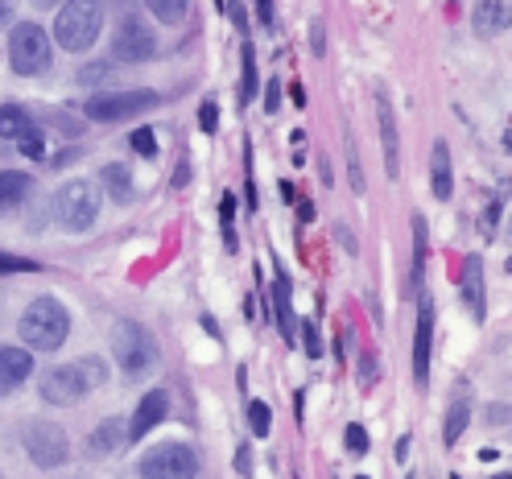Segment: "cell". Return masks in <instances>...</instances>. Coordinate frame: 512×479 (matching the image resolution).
<instances>
[{
	"instance_id": "6da1fadb",
	"label": "cell",
	"mask_w": 512,
	"mask_h": 479,
	"mask_svg": "<svg viewBox=\"0 0 512 479\" xmlns=\"http://www.w3.org/2000/svg\"><path fill=\"white\" fill-rule=\"evenodd\" d=\"M17 331H21L25 347L58 351L62 343H67V335H71V314H67V306H62L58 298H34L25 306Z\"/></svg>"
},
{
	"instance_id": "7a4b0ae2",
	"label": "cell",
	"mask_w": 512,
	"mask_h": 479,
	"mask_svg": "<svg viewBox=\"0 0 512 479\" xmlns=\"http://www.w3.org/2000/svg\"><path fill=\"white\" fill-rule=\"evenodd\" d=\"M100 385H104V364L95 360V356H87L79 364H58V368L42 372L38 393L50 405H71V401L87 397L91 389H100Z\"/></svg>"
},
{
	"instance_id": "3957f363",
	"label": "cell",
	"mask_w": 512,
	"mask_h": 479,
	"mask_svg": "<svg viewBox=\"0 0 512 479\" xmlns=\"http://www.w3.org/2000/svg\"><path fill=\"white\" fill-rule=\"evenodd\" d=\"M104 29V0H62L58 21H54V38L67 54L87 50Z\"/></svg>"
},
{
	"instance_id": "277c9868",
	"label": "cell",
	"mask_w": 512,
	"mask_h": 479,
	"mask_svg": "<svg viewBox=\"0 0 512 479\" xmlns=\"http://www.w3.org/2000/svg\"><path fill=\"white\" fill-rule=\"evenodd\" d=\"M112 356H116L124 376L141 380L157 364V343H153V335L141 323H133V318H120V323L112 327Z\"/></svg>"
},
{
	"instance_id": "5b68a950",
	"label": "cell",
	"mask_w": 512,
	"mask_h": 479,
	"mask_svg": "<svg viewBox=\"0 0 512 479\" xmlns=\"http://www.w3.org/2000/svg\"><path fill=\"white\" fill-rule=\"evenodd\" d=\"M50 62H54V46L46 38V29L38 21H21L13 25V34H9V67L25 79H38L50 71Z\"/></svg>"
},
{
	"instance_id": "8992f818",
	"label": "cell",
	"mask_w": 512,
	"mask_h": 479,
	"mask_svg": "<svg viewBox=\"0 0 512 479\" xmlns=\"http://www.w3.org/2000/svg\"><path fill=\"white\" fill-rule=\"evenodd\" d=\"M54 219H58V228H67V232H87L91 223L100 219V190L83 178H71L67 186H58Z\"/></svg>"
},
{
	"instance_id": "52a82bcc",
	"label": "cell",
	"mask_w": 512,
	"mask_h": 479,
	"mask_svg": "<svg viewBox=\"0 0 512 479\" xmlns=\"http://www.w3.org/2000/svg\"><path fill=\"white\" fill-rule=\"evenodd\" d=\"M162 104V95L149 91V87H137V91H100L95 100H87L83 116L95 120V124H116V120H128L137 112H149Z\"/></svg>"
},
{
	"instance_id": "ba28073f",
	"label": "cell",
	"mask_w": 512,
	"mask_h": 479,
	"mask_svg": "<svg viewBox=\"0 0 512 479\" xmlns=\"http://www.w3.org/2000/svg\"><path fill=\"white\" fill-rule=\"evenodd\" d=\"M199 459L186 442H162L141 459V479H195Z\"/></svg>"
},
{
	"instance_id": "9c48e42d",
	"label": "cell",
	"mask_w": 512,
	"mask_h": 479,
	"mask_svg": "<svg viewBox=\"0 0 512 479\" xmlns=\"http://www.w3.org/2000/svg\"><path fill=\"white\" fill-rule=\"evenodd\" d=\"M25 451H29V459H34L38 467H62L67 463V455H71V446H67V430L62 426H54V422H34L25 430Z\"/></svg>"
},
{
	"instance_id": "30bf717a",
	"label": "cell",
	"mask_w": 512,
	"mask_h": 479,
	"mask_svg": "<svg viewBox=\"0 0 512 479\" xmlns=\"http://www.w3.org/2000/svg\"><path fill=\"white\" fill-rule=\"evenodd\" d=\"M157 54V38L141 17H124L112 34V58L116 62H145Z\"/></svg>"
},
{
	"instance_id": "8fae6325",
	"label": "cell",
	"mask_w": 512,
	"mask_h": 479,
	"mask_svg": "<svg viewBox=\"0 0 512 479\" xmlns=\"http://www.w3.org/2000/svg\"><path fill=\"white\" fill-rule=\"evenodd\" d=\"M166 413H170V393L166 389H149L145 397H141V405H137V413H133V422H128V438L124 442H137V438H145L149 430H157L166 422Z\"/></svg>"
},
{
	"instance_id": "7c38bea8",
	"label": "cell",
	"mask_w": 512,
	"mask_h": 479,
	"mask_svg": "<svg viewBox=\"0 0 512 479\" xmlns=\"http://www.w3.org/2000/svg\"><path fill=\"white\" fill-rule=\"evenodd\" d=\"M430 347H434V298H422V314H418V339H413V376L426 389L430 380Z\"/></svg>"
},
{
	"instance_id": "4fadbf2b",
	"label": "cell",
	"mask_w": 512,
	"mask_h": 479,
	"mask_svg": "<svg viewBox=\"0 0 512 479\" xmlns=\"http://www.w3.org/2000/svg\"><path fill=\"white\" fill-rule=\"evenodd\" d=\"M376 120H380V141H384V170L389 178L401 174V141H397V120H393V108H389V95L376 91Z\"/></svg>"
},
{
	"instance_id": "5bb4252c",
	"label": "cell",
	"mask_w": 512,
	"mask_h": 479,
	"mask_svg": "<svg viewBox=\"0 0 512 479\" xmlns=\"http://www.w3.org/2000/svg\"><path fill=\"white\" fill-rule=\"evenodd\" d=\"M29 372H34V356L25 347H5L0 343V393H13L21 389Z\"/></svg>"
},
{
	"instance_id": "9a60e30c",
	"label": "cell",
	"mask_w": 512,
	"mask_h": 479,
	"mask_svg": "<svg viewBox=\"0 0 512 479\" xmlns=\"http://www.w3.org/2000/svg\"><path fill=\"white\" fill-rule=\"evenodd\" d=\"M463 306L471 310L475 323H484L488 298H484V261L479 257H467V265H463Z\"/></svg>"
},
{
	"instance_id": "2e32d148",
	"label": "cell",
	"mask_w": 512,
	"mask_h": 479,
	"mask_svg": "<svg viewBox=\"0 0 512 479\" xmlns=\"http://www.w3.org/2000/svg\"><path fill=\"white\" fill-rule=\"evenodd\" d=\"M471 25L479 38H496L508 29V0H479L475 13H471Z\"/></svg>"
},
{
	"instance_id": "e0dca14e",
	"label": "cell",
	"mask_w": 512,
	"mask_h": 479,
	"mask_svg": "<svg viewBox=\"0 0 512 479\" xmlns=\"http://www.w3.org/2000/svg\"><path fill=\"white\" fill-rule=\"evenodd\" d=\"M34 190V178L21 174V170H0V215L17 211L25 203V195Z\"/></svg>"
},
{
	"instance_id": "ac0fdd59",
	"label": "cell",
	"mask_w": 512,
	"mask_h": 479,
	"mask_svg": "<svg viewBox=\"0 0 512 479\" xmlns=\"http://www.w3.org/2000/svg\"><path fill=\"white\" fill-rule=\"evenodd\" d=\"M430 190H434V199H451V190H455V174H451V149H446L442 141L434 145V157H430Z\"/></svg>"
},
{
	"instance_id": "d6986e66",
	"label": "cell",
	"mask_w": 512,
	"mask_h": 479,
	"mask_svg": "<svg viewBox=\"0 0 512 479\" xmlns=\"http://www.w3.org/2000/svg\"><path fill=\"white\" fill-rule=\"evenodd\" d=\"M426 219H413V269H409V285L405 294H422V277H426Z\"/></svg>"
},
{
	"instance_id": "ffe728a7",
	"label": "cell",
	"mask_w": 512,
	"mask_h": 479,
	"mask_svg": "<svg viewBox=\"0 0 512 479\" xmlns=\"http://www.w3.org/2000/svg\"><path fill=\"white\" fill-rule=\"evenodd\" d=\"M120 446H124V422H120V418H108L104 426H95L87 451H91V455H116Z\"/></svg>"
},
{
	"instance_id": "44dd1931",
	"label": "cell",
	"mask_w": 512,
	"mask_h": 479,
	"mask_svg": "<svg viewBox=\"0 0 512 479\" xmlns=\"http://www.w3.org/2000/svg\"><path fill=\"white\" fill-rule=\"evenodd\" d=\"M273 314H277V327H281V335L294 343L298 327H294V306H290V281H285V277H277V285H273Z\"/></svg>"
},
{
	"instance_id": "7402d4cb",
	"label": "cell",
	"mask_w": 512,
	"mask_h": 479,
	"mask_svg": "<svg viewBox=\"0 0 512 479\" xmlns=\"http://www.w3.org/2000/svg\"><path fill=\"white\" fill-rule=\"evenodd\" d=\"M467 418H471V405H467V397H463V389H459L455 401H451V409H446V426H442V442H446V446H455V442L463 438Z\"/></svg>"
},
{
	"instance_id": "603a6c76",
	"label": "cell",
	"mask_w": 512,
	"mask_h": 479,
	"mask_svg": "<svg viewBox=\"0 0 512 479\" xmlns=\"http://www.w3.org/2000/svg\"><path fill=\"white\" fill-rule=\"evenodd\" d=\"M100 182H104V195L112 203H128V199H133V174H128V166H104Z\"/></svg>"
},
{
	"instance_id": "cb8c5ba5",
	"label": "cell",
	"mask_w": 512,
	"mask_h": 479,
	"mask_svg": "<svg viewBox=\"0 0 512 479\" xmlns=\"http://www.w3.org/2000/svg\"><path fill=\"white\" fill-rule=\"evenodd\" d=\"M29 129H34V116H29L25 108H17V104L0 108V137L5 141H21Z\"/></svg>"
},
{
	"instance_id": "d4e9b609",
	"label": "cell",
	"mask_w": 512,
	"mask_h": 479,
	"mask_svg": "<svg viewBox=\"0 0 512 479\" xmlns=\"http://www.w3.org/2000/svg\"><path fill=\"white\" fill-rule=\"evenodd\" d=\"M145 9L157 17V21H166V25H178L190 9V0H145Z\"/></svg>"
},
{
	"instance_id": "484cf974",
	"label": "cell",
	"mask_w": 512,
	"mask_h": 479,
	"mask_svg": "<svg viewBox=\"0 0 512 479\" xmlns=\"http://www.w3.org/2000/svg\"><path fill=\"white\" fill-rule=\"evenodd\" d=\"M256 87H261V75H256V54H252V42L244 38V87H240V100L244 104L256 95Z\"/></svg>"
},
{
	"instance_id": "4316f807",
	"label": "cell",
	"mask_w": 512,
	"mask_h": 479,
	"mask_svg": "<svg viewBox=\"0 0 512 479\" xmlns=\"http://www.w3.org/2000/svg\"><path fill=\"white\" fill-rule=\"evenodd\" d=\"M248 426L256 438H269V426H273V413L265 401H248Z\"/></svg>"
},
{
	"instance_id": "83f0119b",
	"label": "cell",
	"mask_w": 512,
	"mask_h": 479,
	"mask_svg": "<svg viewBox=\"0 0 512 479\" xmlns=\"http://www.w3.org/2000/svg\"><path fill=\"white\" fill-rule=\"evenodd\" d=\"M17 149H21L25 157H38V162H42V157H46V133L38 129V124H34V129H29V133L17 141Z\"/></svg>"
},
{
	"instance_id": "f1b7e54d",
	"label": "cell",
	"mask_w": 512,
	"mask_h": 479,
	"mask_svg": "<svg viewBox=\"0 0 512 479\" xmlns=\"http://www.w3.org/2000/svg\"><path fill=\"white\" fill-rule=\"evenodd\" d=\"M108 75H112V62H91V67L79 71V83H83V87H100Z\"/></svg>"
},
{
	"instance_id": "f546056e",
	"label": "cell",
	"mask_w": 512,
	"mask_h": 479,
	"mask_svg": "<svg viewBox=\"0 0 512 479\" xmlns=\"http://www.w3.org/2000/svg\"><path fill=\"white\" fill-rule=\"evenodd\" d=\"M128 145H133V153H141V157H157V137H153V129H137L133 137H128Z\"/></svg>"
},
{
	"instance_id": "4dcf8cb0",
	"label": "cell",
	"mask_w": 512,
	"mask_h": 479,
	"mask_svg": "<svg viewBox=\"0 0 512 479\" xmlns=\"http://www.w3.org/2000/svg\"><path fill=\"white\" fill-rule=\"evenodd\" d=\"M347 451H351V455H364V451H368V434H364V426H356V422L347 426Z\"/></svg>"
},
{
	"instance_id": "1f68e13d",
	"label": "cell",
	"mask_w": 512,
	"mask_h": 479,
	"mask_svg": "<svg viewBox=\"0 0 512 479\" xmlns=\"http://www.w3.org/2000/svg\"><path fill=\"white\" fill-rule=\"evenodd\" d=\"M199 129H203V133H215V129H219V104H215V100H207V104L199 108Z\"/></svg>"
},
{
	"instance_id": "d6a6232c",
	"label": "cell",
	"mask_w": 512,
	"mask_h": 479,
	"mask_svg": "<svg viewBox=\"0 0 512 479\" xmlns=\"http://www.w3.org/2000/svg\"><path fill=\"white\" fill-rule=\"evenodd\" d=\"M360 385L364 389L376 385V356H372V351H364V356H360Z\"/></svg>"
},
{
	"instance_id": "836d02e7",
	"label": "cell",
	"mask_w": 512,
	"mask_h": 479,
	"mask_svg": "<svg viewBox=\"0 0 512 479\" xmlns=\"http://www.w3.org/2000/svg\"><path fill=\"white\" fill-rule=\"evenodd\" d=\"M310 50L314 54H327V34H323V21L310 25Z\"/></svg>"
},
{
	"instance_id": "e575fe53",
	"label": "cell",
	"mask_w": 512,
	"mask_h": 479,
	"mask_svg": "<svg viewBox=\"0 0 512 479\" xmlns=\"http://www.w3.org/2000/svg\"><path fill=\"white\" fill-rule=\"evenodd\" d=\"M347 153H351V190L364 195V174H360V162H356V145H347Z\"/></svg>"
},
{
	"instance_id": "d590c367",
	"label": "cell",
	"mask_w": 512,
	"mask_h": 479,
	"mask_svg": "<svg viewBox=\"0 0 512 479\" xmlns=\"http://www.w3.org/2000/svg\"><path fill=\"white\" fill-rule=\"evenodd\" d=\"M265 108H269V112L281 108V83H277V79H269V87H265Z\"/></svg>"
},
{
	"instance_id": "8d00e7d4",
	"label": "cell",
	"mask_w": 512,
	"mask_h": 479,
	"mask_svg": "<svg viewBox=\"0 0 512 479\" xmlns=\"http://www.w3.org/2000/svg\"><path fill=\"white\" fill-rule=\"evenodd\" d=\"M236 471H240V475H252V451H248V442L236 451Z\"/></svg>"
},
{
	"instance_id": "74e56055",
	"label": "cell",
	"mask_w": 512,
	"mask_h": 479,
	"mask_svg": "<svg viewBox=\"0 0 512 479\" xmlns=\"http://www.w3.org/2000/svg\"><path fill=\"white\" fill-rule=\"evenodd\" d=\"M302 335H306V351H310V356H318L323 347H318V331H314V323H306V327H302Z\"/></svg>"
},
{
	"instance_id": "f35d334b",
	"label": "cell",
	"mask_w": 512,
	"mask_h": 479,
	"mask_svg": "<svg viewBox=\"0 0 512 479\" xmlns=\"http://www.w3.org/2000/svg\"><path fill=\"white\" fill-rule=\"evenodd\" d=\"M17 13V0H0V25H9Z\"/></svg>"
},
{
	"instance_id": "ab89813d",
	"label": "cell",
	"mask_w": 512,
	"mask_h": 479,
	"mask_svg": "<svg viewBox=\"0 0 512 479\" xmlns=\"http://www.w3.org/2000/svg\"><path fill=\"white\" fill-rule=\"evenodd\" d=\"M256 17L269 25V21H273V0H256Z\"/></svg>"
},
{
	"instance_id": "60d3db41",
	"label": "cell",
	"mask_w": 512,
	"mask_h": 479,
	"mask_svg": "<svg viewBox=\"0 0 512 479\" xmlns=\"http://www.w3.org/2000/svg\"><path fill=\"white\" fill-rule=\"evenodd\" d=\"M298 215H302V223H310V219H314V203L302 199V203H298Z\"/></svg>"
},
{
	"instance_id": "b9f144b4",
	"label": "cell",
	"mask_w": 512,
	"mask_h": 479,
	"mask_svg": "<svg viewBox=\"0 0 512 479\" xmlns=\"http://www.w3.org/2000/svg\"><path fill=\"white\" fill-rule=\"evenodd\" d=\"M38 9H54V5H62V0H34Z\"/></svg>"
},
{
	"instance_id": "7bdbcfd3",
	"label": "cell",
	"mask_w": 512,
	"mask_h": 479,
	"mask_svg": "<svg viewBox=\"0 0 512 479\" xmlns=\"http://www.w3.org/2000/svg\"><path fill=\"white\" fill-rule=\"evenodd\" d=\"M356 479H368V475H356Z\"/></svg>"
},
{
	"instance_id": "ee69618b",
	"label": "cell",
	"mask_w": 512,
	"mask_h": 479,
	"mask_svg": "<svg viewBox=\"0 0 512 479\" xmlns=\"http://www.w3.org/2000/svg\"><path fill=\"white\" fill-rule=\"evenodd\" d=\"M500 479H508V475H500Z\"/></svg>"
}]
</instances>
